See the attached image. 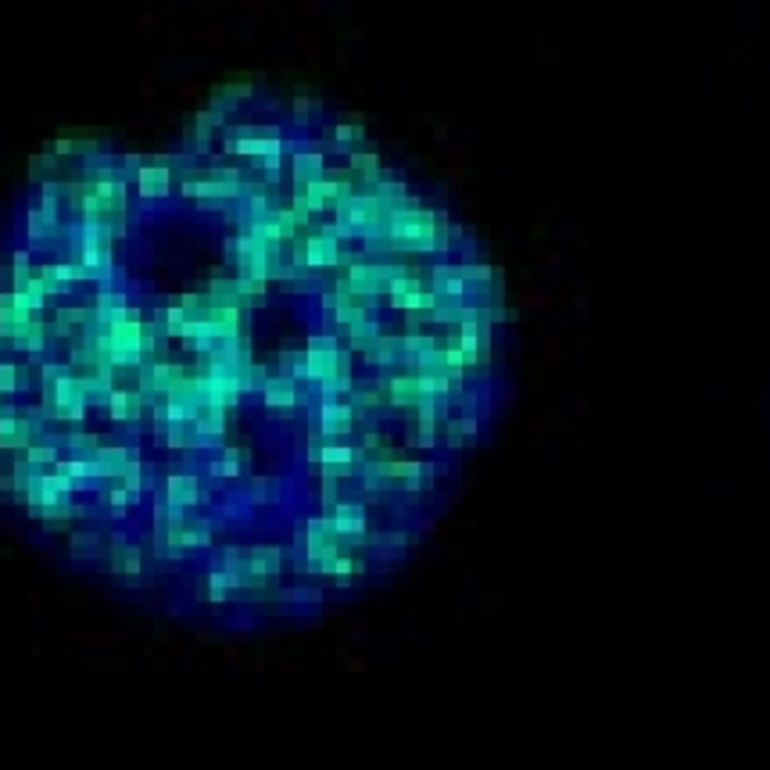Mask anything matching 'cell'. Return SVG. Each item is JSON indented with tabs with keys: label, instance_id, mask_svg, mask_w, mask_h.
<instances>
[{
	"label": "cell",
	"instance_id": "6da1fadb",
	"mask_svg": "<svg viewBox=\"0 0 770 770\" xmlns=\"http://www.w3.org/2000/svg\"><path fill=\"white\" fill-rule=\"evenodd\" d=\"M40 384H43V420L83 423L86 416L83 380H79L69 366L47 362V366L40 369Z\"/></svg>",
	"mask_w": 770,
	"mask_h": 770
},
{
	"label": "cell",
	"instance_id": "7a4b0ae2",
	"mask_svg": "<svg viewBox=\"0 0 770 770\" xmlns=\"http://www.w3.org/2000/svg\"><path fill=\"white\" fill-rule=\"evenodd\" d=\"M112 240H115V230L101 223H79L69 226V251H72V266L86 276H101L108 280L112 273Z\"/></svg>",
	"mask_w": 770,
	"mask_h": 770
},
{
	"label": "cell",
	"instance_id": "3957f363",
	"mask_svg": "<svg viewBox=\"0 0 770 770\" xmlns=\"http://www.w3.org/2000/svg\"><path fill=\"white\" fill-rule=\"evenodd\" d=\"M387 215H391V208H387L377 194H355V190H351L341 205H337V226H330V230H334L337 240L341 237L377 240L387 226Z\"/></svg>",
	"mask_w": 770,
	"mask_h": 770
},
{
	"label": "cell",
	"instance_id": "277c9868",
	"mask_svg": "<svg viewBox=\"0 0 770 770\" xmlns=\"http://www.w3.org/2000/svg\"><path fill=\"white\" fill-rule=\"evenodd\" d=\"M380 237H387V244L405 251H434L437 248V215L423 212V208H394L387 215V226Z\"/></svg>",
	"mask_w": 770,
	"mask_h": 770
},
{
	"label": "cell",
	"instance_id": "5b68a950",
	"mask_svg": "<svg viewBox=\"0 0 770 770\" xmlns=\"http://www.w3.org/2000/svg\"><path fill=\"white\" fill-rule=\"evenodd\" d=\"M226 151L244 154V158H262V169H266L269 176H276L283 140L276 137V129H240V133L226 137Z\"/></svg>",
	"mask_w": 770,
	"mask_h": 770
},
{
	"label": "cell",
	"instance_id": "8992f818",
	"mask_svg": "<svg viewBox=\"0 0 770 770\" xmlns=\"http://www.w3.org/2000/svg\"><path fill=\"white\" fill-rule=\"evenodd\" d=\"M43 434V412H0V452L4 448H29Z\"/></svg>",
	"mask_w": 770,
	"mask_h": 770
},
{
	"label": "cell",
	"instance_id": "52a82bcc",
	"mask_svg": "<svg viewBox=\"0 0 770 770\" xmlns=\"http://www.w3.org/2000/svg\"><path fill=\"white\" fill-rule=\"evenodd\" d=\"M183 194L187 197H197V201H237V197L248 194L244 180H219L212 172H190L187 180H183Z\"/></svg>",
	"mask_w": 770,
	"mask_h": 770
},
{
	"label": "cell",
	"instance_id": "ba28073f",
	"mask_svg": "<svg viewBox=\"0 0 770 770\" xmlns=\"http://www.w3.org/2000/svg\"><path fill=\"white\" fill-rule=\"evenodd\" d=\"M387 283H391V266H380V262H355L348 269V276L341 280V287L348 294L362 301H373L377 294H387Z\"/></svg>",
	"mask_w": 770,
	"mask_h": 770
},
{
	"label": "cell",
	"instance_id": "9c48e42d",
	"mask_svg": "<svg viewBox=\"0 0 770 770\" xmlns=\"http://www.w3.org/2000/svg\"><path fill=\"white\" fill-rule=\"evenodd\" d=\"M341 344H337L334 334H316L308 337V348H305V362H308V380L312 384H323V380L334 377L337 362H341Z\"/></svg>",
	"mask_w": 770,
	"mask_h": 770
},
{
	"label": "cell",
	"instance_id": "30bf717a",
	"mask_svg": "<svg viewBox=\"0 0 770 770\" xmlns=\"http://www.w3.org/2000/svg\"><path fill=\"white\" fill-rule=\"evenodd\" d=\"M294 262L308 269H330L341 262V240L334 237V230H319L294 251Z\"/></svg>",
	"mask_w": 770,
	"mask_h": 770
},
{
	"label": "cell",
	"instance_id": "8fae6325",
	"mask_svg": "<svg viewBox=\"0 0 770 770\" xmlns=\"http://www.w3.org/2000/svg\"><path fill=\"white\" fill-rule=\"evenodd\" d=\"M330 527H334V534L344 541V545H359L362 538H366V509H362L359 502H337L334 509H330Z\"/></svg>",
	"mask_w": 770,
	"mask_h": 770
},
{
	"label": "cell",
	"instance_id": "7c38bea8",
	"mask_svg": "<svg viewBox=\"0 0 770 770\" xmlns=\"http://www.w3.org/2000/svg\"><path fill=\"white\" fill-rule=\"evenodd\" d=\"M430 294L437 301L455 308H466V298H470V287H466V276H462L459 266H434L430 273Z\"/></svg>",
	"mask_w": 770,
	"mask_h": 770
},
{
	"label": "cell",
	"instance_id": "4fadbf2b",
	"mask_svg": "<svg viewBox=\"0 0 770 770\" xmlns=\"http://www.w3.org/2000/svg\"><path fill=\"white\" fill-rule=\"evenodd\" d=\"M355 427V405L341 398H323L319 402V434L323 437H344Z\"/></svg>",
	"mask_w": 770,
	"mask_h": 770
},
{
	"label": "cell",
	"instance_id": "5bb4252c",
	"mask_svg": "<svg viewBox=\"0 0 770 770\" xmlns=\"http://www.w3.org/2000/svg\"><path fill=\"white\" fill-rule=\"evenodd\" d=\"M108 570H112L115 577L137 581V577L144 574V552H140V545H133V541L126 538H115L112 548H108Z\"/></svg>",
	"mask_w": 770,
	"mask_h": 770
},
{
	"label": "cell",
	"instance_id": "9a60e30c",
	"mask_svg": "<svg viewBox=\"0 0 770 770\" xmlns=\"http://www.w3.org/2000/svg\"><path fill=\"white\" fill-rule=\"evenodd\" d=\"M201 477H194V473H172L169 480H165V505L169 509H194L197 502H201Z\"/></svg>",
	"mask_w": 770,
	"mask_h": 770
},
{
	"label": "cell",
	"instance_id": "2e32d148",
	"mask_svg": "<svg viewBox=\"0 0 770 770\" xmlns=\"http://www.w3.org/2000/svg\"><path fill=\"white\" fill-rule=\"evenodd\" d=\"M86 459H94L97 466V477L101 480H115L119 484L122 477H126V470L133 466V452H129L126 445H101L94 455H86Z\"/></svg>",
	"mask_w": 770,
	"mask_h": 770
},
{
	"label": "cell",
	"instance_id": "e0dca14e",
	"mask_svg": "<svg viewBox=\"0 0 770 770\" xmlns=\"http://www.w3.org/2000/svg\"><path fill=\"white\" fill-rule=\"evenodd\" d=\"M129 316H133V308H129L126 294L115 291V287H101V294H97V301H94V323L108 330V326L122 323V319H129Z\"/></svg>",
	"mask_w": 770,
	"mask_h": 770
},
{
	"label": "cell",
	"instance_id": "ac0fdd59",
	"mask_svg": "<svg viewBox=\"0 0 770 770\" xmlns=\"http://www.w3.org/2000/svg\"><path fill=\"white\" fill-rule=\"evenodd\" d=\"M144 394L133 391V387H115L112 394H108V416H112L115 423H137L140 416H144Z\"/></svg>",
	"mask_w": 770,
	"mask_h": 770
},
{
	"label": "cell",
	"instance_id": "d6986e66",
	"mask_svg": "<svg viewBox=\"0 0 770 770\" xmlns=\"http://www.w3.org/2000/svg\"><path fill=\"white\" fill-rule=\"evenodd\" d=\"M40 276L47 294H69L76 291L79 280H86V273H79L72 262H47V266H40Z\"/></svg>",
	"mask_w": 770,
	"mask_h": 770
},
{
	"label": "cell",
	"instance_id": "ffe728a7",
	"mask_svg": "<svg viewBox=\"0 0 770 770\" xmlns=\"http://www.w3.org/2000/svg\"><path fill=\"white\" fill-rule=\"evenodd\" d=\"M312 459L323 462V470H355L362 466L366 452L348 445H312Z\"/></svg>",
	"mask_w": 770,
	"mask_h": 770
},
{
	"label": "cell",
	"instance_id": "44dd1931",
	"mask_svg": "<svg viewBox=\"0 0 770 770\" xmlns=\"http://www.w3.org/2000/svg\"><path fill=\"white\" fill-rule=\"evenodd\" d=\"M8 344L11 348H18V351H29V355H36V351H43L47 348V323L43 319H33V323H18V326H11L8 334Z\"/></svg>",
	"mask_w": 770,
	"mask_h": 770
},
{
	"label": "cell",
	"instance_id": "7402d4cb",
	"mask_svg": "<svg viewBox=\"0 0 770 770\" xmlns=\"http://www.w3.org/2000/svg\"><path fill=\"white\" fill-rule=\"evenodd\" d=\"M137 187L144 197L158 201V197H169L172 190V169L169 165H140L137 169Z\"/></svg>",
	"mask_w": 770,
	"mask_h": 770
},
{
	"label": "cell",
	"instance_id": "603a6c76",
	"mask_svg": "<svg viewBox=\"0 0 770 770\" xmlns=\"http://www.w3.org/2000/svg\"><path fill=\"white\" fill-rule=\"evenodd\" d=\"M326 180V158L319 151H298L294 154V187L305 190L312 183Z\"/></svg>",
	"mask_w": 770,
	"mask_h": 770
},
{
	"label": "cell",
	"instance_id": "cb8c5ba5",
	"mask_svg": "<svg viewBox=\"0 0 770 770\" xmlns=\"http://www.w3.org/2000/svg\"><path fill=\"white\" fill-rule=\"evenodd\" d=\"M387 402L391 405H402V409H416L420 405V384H416V373H394L387 380Z\"/></svg>",
	"mask_w": 770,
	"mask_h": 770
},
{
	"label": "cell",
	"instance_id": "d4e9b609",
	"mask_svg": "<svg viewBox=\"0 0 770 770\" xmlns=\"http://www.w3.org/2000/svg\"><path fill=\"white\" fill-rule=\"evenodd\" d=\"M262 398H266L269 409H291V405H298V384L287 380L283 373L280 377H269L262 384Z\"/></svg>",
	"mask_w": 770,
	"mask_h": 770
},
{
	"label": "cell",
	"instance_id": "484cf974",
	"mask_svg": "<svg viewBox=\"0 0 770 770\" xmlns=\"http://www.w3.org/2000/svg\"><path fill=\"white\" fill-rule=\"evenodd\" d=\"M15 462L18 466H26V470H36V473L54 470V466H58V448L54 445H29V448L18 452Z\"/></svg>",
	"mask_w": 770,
	"mask_h": 770
},
{
	"label": "cell",
	"instance_id": "4316f807",
	"mask_svg": "<svg viewBox=\"0 0 770 770\" xmlns=\"http://www.w3.org/2000/svg\"><path fill=\"white\" fill-rule=\"evenodd\" d=\"M26 230H29V240H47L61 230V223L58 215L47 212V208H33V212L26 215Z\"/></svg>",
	"mask_w": 770,
	"mask_h": 770
},
{
	"label": "cell",
	"instance_id": "83f0119b",
	"mask_svg": "<svg viewBox=\"0 0 770 770\" xmlns=\"http://www.w3.org/2000/svg\"><path fill=\"white\" fill-rule=\"evenodd\" d=\"M369 359L377 362V366H394V362L402 359V337H391V334H380L377 344L366 351Z\"/></svg>",
	"mask_w": 770,
	"mask_h": 770
},
{
	"label": "cell",
	"instance_id": "f1b7e54d",
	"mask_svg": "<svg viewBox=\"0 0 770 770\" xmlns=\"http://www.w3.org/2000/svg\"><path fill=\"white\" fill-rule=\"evenodd\" d=\"M244 459H248V455H244V452H240V448H226V452H223V459H212V462H208V473H212V477H240V470H244Z\"/></svg>",
	"mask_w": 770,
	"mask_h": 770
},
{
	"label": "cell",
	"instance_id": "f546056e",
	"mask_svg": "<svg viewBox=\"0 0 770 770\" xmlns=\"http://www.w3.org/2000/svg\"><path fill=\"white\" fill-rule=\"evenodd\" d=\"M101 552H104L101 534H90V531L72 534V541H69V556L72 559H101Z\"/></svg>",
	"mask_w": 770,
	"mask_h": 770
},
{
	"label": "cell",
	"instance_id": "4dcf8cb0",
	"mask_svg": "<svg viewBox=\"0 0 770 770\" xmlns=\"http://www.w3.org/2000/svg\"><path fill=\"white\" fill-rule=\"evenodd\" d=\"M462 276H466V287L473 294H488L491 283H495V269L484 266V262H470V266H462Z\"/></svg>",
	"mask_w": 770,
	"mask_h": 770
},
{
	"label": "cell",
	"instance_id": "1f68e13d",
	"mask_svg": "<svg viewBox=\"0 0 770 770\" xmlns=\"http://www.w3.org/2000/svg\"><path fill=\"white\" fill-rule=\"evenodd\" d=\"M348 334H351V344H355V348L369 351V348H373V344H377V337L384 334V330H380V323H377V319L369 316V319H362V323H355V326H351Z\"/></svg>",
	"mask_w": 770,
	"mask_h": 770
},
{
	"label": "cell",
	"instance_id": "d6a6232c",
	"mask_svg": "<svg viewBox=\"0 0 770 770\" xmlns=\"http://www.w3.org/2000/svg\"><path fill=\"white\" fill-rule=\"evenodd\" d=\"M61 445H65V448H76L79 459H86V455H94L97 448H101V437L90 434V430H72L69 437H61Z\"/></svg>",
	"mask_w": 770,
	"mask_h": 770
},
{
	"label": "cell",
	"instance_id": "836d02e7",
	"mask_svg": "<svg viewBox=\"0 0 770 770\" xmlns=\"http://www.w3.org/2000/svg\"><path fill=\"white\" fill-rule=\"evenodd\" d=\"M94 151H97L94 140H69L65 137V140H51V144H47V154H51V158H58V154H83V158H90Z\"/></svg>",
	"mask_w": 770,
	"mask_h": 770
},
{
	"label": "cell",
	"instance_id": "e575fe53",
	"mask_svg": "<svg viewBox=\"0 0 770 770\" xmlns=\"http://www.w3.org/2000/svg\"><path fill=\"white\" fill-rule=\"evenodd\" d=\"M280 366H283V377L287 380H308V362H305V351H283L280 355Z\"/></svg>",
	"mask_w": 770,
	"mask_h": 770
},
{
	"label": "cell",
	"instance_id": "d590c367",
	"mask_svg": "<svg viewBox=\"0 0 770 770\" xmlns=\"http://www.w3.org/2000/svg\"><path fill=\"white\" fill-rule=\"evenodd\" d=\"M387 394H380V387H351V405L359 409H377Z\"/></svg>",
	"mask_w": 770,
	"mask_h": 770
},
{
	"label": "cell",
	"instance_id": "8d00e7d4",
	"mask_svg": "<svg viewBox=\"0 0 770 770\" xmlns=\"http://www.w3.org/2000/svg\"><path fill=\"white\" fill-rule=\"evenodd\" d=\"M101 495H104V502L112 505V513H126V505L137 502V498L122 488V484H108V488H101Z\"/></svg>",
	"mask_w": 770,
	"mask_h": 770
},
{
	"label": "cell",
	"instance_id": "74e56055",
	"mask_svg": "<svg viewBox=\"0 0 770 770\" xmlns=\"http://www.w3.org/2000/svg\"><path fill=\"white\" fill-rule=\"evenodd\" d=\"M11 391H18V366L8 359H0V398Z\"/></svg>",
	"mask_w": 770,
	"mask_h": 770
},
{
	"label": "cell",
	"instance_id": "f35d334b",
	"mask_svg": "<svg viewBox=\"0 0 770 770\" xmlns=\"http://www.w3.org/2000/svg\"><path fill=\"white\" fill-rule=\"evenodd\" d=\"M334 137H337V144H359V140L366 137V129H362V126H344V122H341V126L334 129Z\"/></svg>",
	"mask_w": 770,
	"mask_h": 770
},
{
	"label": "cell",
	"instance_id": "ab89813d",
	"mask_svg": "<svg viewBox=\"0 0 770 770\" xmlns=\"http://www.w3.org/2000/svg\"><path fill=\"white\" fill-rule=\"evenodd\" d=\"M4 344H8V337H4V334H0V348H4Z\"/></svg>",
	"mask_w": 770,
	"mask_h": 770
}]
</instances>
